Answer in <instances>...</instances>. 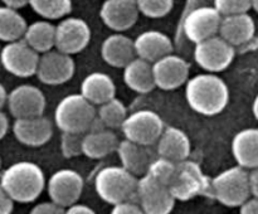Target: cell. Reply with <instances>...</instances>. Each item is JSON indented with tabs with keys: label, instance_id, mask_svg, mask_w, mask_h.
Masks as SVG:
<instances>
[{
	"label": "cell",
	"instance_id": "obj_43",
	"mask_svg": "<svg viewBox=\"0 0 258 214\" xmlns=\"http://www.w3.org/2000/svg\"><path fill=\"white\" fill-rule=\"evenodd\" d=\"M2 2L4 3V5L14 8V9H20V8L29 4V0H2Z\"/></svg>",
	"mask_w": 258,
	"mask_h": 214
},
{
	"label": "cell",
	"instance_id": "obj_38",
	"mask_svg": "<svg viewBox=\"0 0 258 214\" xmlns=\"http://www.w3.org/2000/svg\"><path fill=\"white\" fill-rule=\"evenodd\" d=\"M14 208V200L10 198L9 194L0 183V214H9Z\"/></svg>",
	"mask_w": 258,
	"mask_h": 214
},
{
	"label": "cell",
	"instance_id": "obj_34",
	"mask_svg": "<svg viewBox=\"0 0 258 214\" xmlns=\"http://www.w3.org/2000/svg\"><path fill=\"white\" fill-rule=\"evenodd\" d=\"M83 133L63 132L60 138V151L67 159L76 158L83 154Z\"/></svg>",
	"mask_w": 258,
	"mask_h": 214
},
{
	"label": "cell",
	"instance_id": "obj_32",
	"mask_svg": "<svg viewBox=\"0 0 258 214\" xmlns=\"http://www.w3.org/2000/svg\"><path fill=\"white\" fill-rule=\"evenodd\" d=\"M176 170V163L169 159L160 156L159 159H155L149 165L146 174L154 178L155 180L160 181V183L165 184V185H170L171 180L174 178V174Z\"/></svg>",
	"mask_w": 258,
	"mask_h": 214
},
{
	"label": "cell",
	"instance_id": "obj_28",
	"mask_svg": "<svg viewBox=\"0 0 258 214\" xmlns=\"http://www.w3.org/2000/svg\"><path fill=\"white\" fill-rule=\"evenodd\" d=\"M23 39L38 53H45L55 47V25L47 20H38L28 25Z\"/></svg>",
	"mask_w": 258,
	"mask_h": 214
},
{
	"label": "cell",
	"instance_id": "obj_33",
	"mask_svg": "<svg viewBox=\"0 0 258 214\" xmlns=\"http://www.w3.org/2000/svg\"><path fill=\"white\" fill-rule=\"evenodd\" d=\"M141 14L151 19L164 18L173 10L174 0H136Z\"/></svg>",
	"mask_w": 258,
	"mask_h": 214
},
{
	"label": "cell",
	"instance_id": "obj_9",
	"mask_svg": "<svg viewBox=\"0 0 258 214\" xmlns=\"http://www.w3.org/2000/svg\"><path fill=\"white\" fill-rule=\"evenodd\" d=\"M164 128V121L158 113L150 110H140L127 115L121 130L128 140L150 146L159 140Z\"/></svg>",
	"mask_w": 258,
	"mask_h": 214
},
{
	"label": "cell",
	"instance_id": "obj_8",
	"mask_svg": "<svg viewBox=\"0 0 258 214\" xmlns=\"http://www.w3.org/2000/svg\"><path fill=\"white\" fill-rule=\"evenodd\" d=\"M234 55H236L234 45L223 39L221 35H213L197 43L194 49L196 62L203 69L211 73L227 69L233 62Z\"/></svg>",
	"mask_w": 258,
	"mask_h": 214
},
{
	"label": "cell",
	"instance_id": "obj_40",
	"mask_svg": "<svg viewBox=\"0 0 258 214\" xmlns=\"http://www.w3.org/2000/svg\"><path fill=\"white\" fill-rule=\"evenodd\" d=\"M66 213L67 214H93L95 213V210H93L91 206L86 205V204H78L77 201H76V203H73L72 205L66 208Z\"/></svg>",
	"mask_w": 258,
	"mask_h": 214
},
{
	"label": "cell",
	"instance_id": "obj_47",
	"mask_svg": "<svg viewBox=\"0 0 258 214\" xmlns=\"http://www.w3.org/2000/svg\"><path fill=\"white\" fill-rule=\"evenodd\" d=\"M0 170H2V158H0Z\"/></svg>",
	"mask_w": 258,
	"mask_h": 214
},
{
	"label": "cell",
	"instance_id": "obj_31",
	"mask_svg": "<svg viewBox=\"0 0 258 214\" xmlns=\"http://www.w3.org/2000/svg\"><path fill=\"white\" fill-rule=\"evenodd\" d=\"M29 5L44 19H59L72 10V0H29Z\"/></svg>",
	"mask_w": 258,
	"mask_h": 214
},
{
	"label": "cell",
	"instance_id": "obj_30",
	"mask_svg": "<svg viewBox=\"0 0 258 214\" xmlns=\"http://www.w3.org/2000/svg\"><path fill=\"white\" fill-rule=\"evenodd\" d=\"M97 116L108 128H121L127 117V110L122 101L113 97L100 105Z\"/></svg>",
	"mask_w": 258,
	"mask_h": 214
},
{
	"label": "cell",
	"instance_id": "obj_12",
	"mask_svg": "<svg viewBox=\"0 0 258 214\" xmlns=\"http://www.w3.org/2000/svg\"><path fill=\"white\" fill-rule=\"evenodd\" d=\"M91 40V28L81 18H64L55 25V48L67 54L82 52Z\"/></svg>",
	"mask_w": 258,
	"mask_h": 214
},
{
	"label": "cell",
	"instance_id": "obj_25",
	"mask_svg": "<svg viewBox=\"0 0 258 214\" xmlns=\"http://www.w3.org/2000/svg\"><path fill=\"white\" fill-rule=\"evenodd\" d=\"M121 165L134 175H144L148 171L151 160V153L148 146L125 138L120 141L117 148Z\"/></svg>",
	"mask_w": 258,
	"mask_h": 214
},
{
	"label": "cell",
	"instance_id": "obj_45",
	"mask_svg": "<svg viewBox=\"0 0 258 214\" xmlns=\"http://www.w3.org/2000/svg\"><path fill=\"white\" fill-rule=\"evenodd\" d=\"M252 113H253V116L258 121V95L254 97L253 103H252Z\"/></svg>",
	"mask_w": 258,
	"mask_h": 214
},
{
	"label": "cell",
	"instance_id": "obj_24",
	"mask_svg": "<svg viewBox=\"0 0 258 214\" xmlns=\"http://www.w3.org/2000/svg\"><path fill=\"white\" fill-rule=\"evenodd\" d=\"M123 81L130 90L138 93H148L156 87L153 63L136 57L123 68Z\"/></svg>",
	"mask_w": 258,
	"mask_h": 214
},
{
	"label": "cell",
	"instance_id": "obj_17",
	"mask_svg": "<svg viewBox=\"0 0 258 214\" xmlns=\"http://www.w3.org/2000/svg\"><path fill=\"white\" fill-rule=\"evenodd\" d=\"M13 132L20 144L29 148H39L52 138L53 123L45 116L15 118Z\"/></svg>",
	"mask_w": 258,
	"mask_h": 214
},
{
	"label": "cell",
	"instance_id": "obj_36",
	"mask_svg": "<svg viewBox=\"0 0 258 214\" xmlns=\"http://www.w3.org/2000/svg\"><path fill=\"white\" fill-rule=\"evenodd\" d=\"M30 213L32 214H63L66 213V208L50 199V201H43V203L37 204V205L30 210Z\"/></svg>",
	"mask_w": 258,
	"mask_h": 214
},
{
	"label": "cell",
	"instance_id": "obj_7",
	"mask_svg": "<svg viewBox=\"0 0 258 214\" xmlns=\"http://www.w3.org/2000/svg\"><path fill=\"white\" fill-rule=\"evenodd\" d=\"M39 53L24 39L8 42L0 52V62L5 70L15 77L28 78L37 73Z\"/></svg>",
	"mask_w": 258,
	"mask_h": 214
},
{
	"label": "cell",
	"instance_id": "obj_21",
	"mask_svg": "<svg viewBox=\"0 0 258 214\" xmlns=\"http://www.w3.org/2000/svg\"><path fill=\"white\" fill-rule=\"evenodd\" d=\"M135 43L136 55L154 63L173 52V42L170 38L159 30H146L139 34Z\"/></svg>",
	"mask_w": 258,
	"mask_h": 214
},
{
	"label": "cell",
	"instance_id": "obj_15",
	"mask_svg": "<svg viewBox=\"0 0 258 214\" xmlns=\"http://www.w3.org/2000/svg\"><path fill=\"white\" fill-rule=\"evenodd\" d=\"M7 105L15 118L34 117L44 112L45 96L35 86L20 85L8 95Z\"/></svg>",
	"mask_w": 258,
	"mask_h": 214
},
{
	"label": "cell",
	"instance_id": "obj_46",
	"mask_svg": "<svg viewBox=\"0 0 258 214\" xmlns=\"http://www.w3.org/2000/svg\"><path fill=\"white\" fill-rule=\"evenodd\" d=\"M252 9H254L258 13V0H252Z\"/></svg>",
	"mask_w": 258,
	"mask_h": 214
},
{
	"label": "cell",
	"instance_id": "obj_1",
	"mask_svg": "<svg viewBox=\"0 0 258 214\" xmlns=\"http://www.w3.org/2000/svg\"><path fill=\"white\" fill-rule=\"evenodd\" d=\"M185 98L191 110L204 116H214L227 107L229 90L214 73H202L186 81Z\"/></svg>",
	"mask_w": 258,
	"mask_h": 214
},
{
	"label": "cell",
	"instance_id": "obj_3",
	"mask_svg": "<svg viewBox=\"0 0 258 214\" xmlns=\"http://www.w3.org/2000/svg\"><path fill=\"white\" fill-rule=\"evenodd\" d=\"M97 116L95 105L82 93H72L58 102L54 111V122L62 132L85 133L90 130Z\"/></svg>",
	"mask_w": 258,
	"mask_h": 214
},
{
	"label": "cell",
	"instance_id": "obj_44",
	"mask_svg": "<svg viewBox=\"0 0 258 214\" xmlns=\"http://www.w3.org/2000/svg\"><path fill=\"white\" fill-rule=\"evenodd\" d=\"M8 101V93H7V90H5L4 86L0 83V110H2L3 107H4V105L7 103Z\"/></svg>",
	"mask_w": 258,
	"mask_h": 214
},
{
	"label": "cell",
	"instance_id": "obj_16",
	"mask_svg": "<svg viewBox=\"0 0 258 214\" xmlns=\"http://www.w3.org/2000/svg\"><path fill=\"white\" fill-rule=\"evenodd\" d=\"M153 69L156 87L171 91L179 88L188 81L190 65L184 58L170 53L154 62Z\"/></svg>",
	"mask_w": 258,
	"mask_h": 214
},
{
	"label": "cell",
	"instance_id": "obj_4",
	"mask_svg": "<svg viewBox=\"0 0 258 214\" xmlns=\"http://www.w3.org/2000/svg\"><path fill=\"white\" fill-rule=\"evenodd\" d=\"M139 179L121 166H106L95 178V190L103 201L108 204L120 203L136 196Z\"/></svg>",
	"mask_w": 258,
	"mask_h": 214
},
{
	"label": "cell",
	"instance_id": "obj_11",
	"mask_svg": "<svg viewBox=\"0 0 258 214\" xmlns=\"http://www.w3.org/2000/svg\"><path fill=\"white\" fill-rule=\"evenodd\" d=\"M76 64L71 54L60 50H48L42 53L35 76L48 86H59L68 82L75 75Z\"/></svg>",
	"mask_w": 258,
	"mask_h": 214
},
{
	"label": "cell",
	"instance_id": "obj_29",
	"mask_svg": "<svg viewBox=\"0 0 258 214\" xmlns=\"http://www.w3.org/2000/svg\"><path fill=\"white\" fill-rule=\"evenodd\" d=\"M27 22L18 9L4 5L0 7V40L13 42L22 39L27 30Z\"/></svg>",
	"mask_w": 258,
	"mask_h": 214
},
{
	"label": "cell",
	"instance_id": "obj_26",
	"mask_svg": "<svg viewBox=\"0 0 258 214\" xmlns=\"http://www.w3.org/2000/svg\"><path fill=\"white\" fill-rule=\"evenodd\" d=\"M81 93L93 105H102L116 96V86L112 78L102 72L86 76L81 85Z\"/></svg>",
	"mask_w": 258,
	"mask_h": 214
},
{
	"label": "cell",
	"instance_id": "obj_2",
	"mask_svg": "<svg viewBox=\"0 0 258 214\" xmlns=\"http://www.w3.org/2000/svg\"><path fill=\"white\" fill-rule=\"evenodd\" d=\"M0 183L18 203L34 201L45 188L42 168L32 161H18L0 174Z\"/></svg>",
	"mask_w": 258,
	"mask_h": 214
},
{
	"label": "cell",
	"instance_id": "obj_22",
	"mask_svg": "<svg viewBox=\"0 0 258 214\" xmlns=\"http://www.w3.org/2000/svg\"><path fill=\"white\" fill-rule=\"evenodd\" d=\"M190 149L191 144L188 135L183 130L174 126H168L164 128L158 140L159 156H163L175 163L186 160L190 155Z\"/></svg>",
	"mask_w": 258,
	"mask_h": 214
},
{
	"label": "cell",
	"instance_id": "obj_5",
	"mask_svg": "<svg viewBox=\"0 0 258 214\" xmlns=\"http://www.w3.org/2000/svg\"><path fill=\"white\" fill-rule=\"evenodd\" d=\"M211 195L229 208L241 206L251 196L249 173L241 165L226 169L212 179Z\"/></svg>",
	"mask_w": 258,
	"mask_h": 214
},
{
	"label": "cell",
	"instance_id": "obj_27",
	"mask_svg": "<svg viewBox=\"0 0 258 214\" xmlns=\"http://www.w3.org/2000/svg\"><path fill=\"white\" fill-rule=\"evenodd\" d=\"M117 136L112 128H102L98 131H87L83 136V155L90 159H102L117 151Z\"/></svg>",
	"mask_w": 258,
	"mask_h": 214
},
{
	"label": "cell",
	"instance_id": "obj_18",
	"mask_svg": "<svg viewBox=\"0 0 258 214\" xmlns=\"http://www.w3.org/2000/svg\"><path fill=\"white\" fill-rule=\"evenodd\" d=\"M139 14L136 0H105L100 10L102 22L115 32H123L134 27Z\"/></svg>",
	"mask_w": 258,
	"mask_h": 214
},
{
	"label": "cell",
	"instance_id": "obj_19",
	"mask_svg": "<svg viewBox=\"0 0 258 214\" xmlns=\"http://www.w3.org/2000/svg\"><path fill=\"white\" fill-rule=\"evenodd\" d=\"M256 33V23L248 13L224 15L222 18L219 35L232 45L248 43Z\"/></svg>",
	"mask_w": 258,
	"mask_h": 214
},
{
	"label": "cell",
	"instance_id": "obj_10",
	"mask_svg": "<svg viewBox=\"0 0 258 214\" xmlns=\"http://www.w3.org/2000/svg\"><path fill=\"white\" fill-rule=\"evenodd\" d=\"M136 196L146 214L170 213L176 200L168 185L155 180L149 174H144L139 179Z\"/></svg>",
	"mask_w": 258,
	"mask_h": 214
},
{
	"label": "cell",
	"instance_id": "obj_6",
	"mask_svg": "<svg viewBox=\"0 0 258 214\" xmlns=\"http://www.w3.org/2000/svg\"><path fill=\"white\" fill-rule=\"evenodd\" d=\"M176 200L186 201L198 195H211V180L196 161L183 160L176 163V170L170 185Z\"/></svg>",
	"mask_w": 258,
	"mask_h": 214
},
{
	"label": "cell",
	"instance_id": "obj_41",
	"mask_svg": "<svg viewBox=\"0 0 258 214\" xmlns=\"http://www.w3.org/2000/svg\"><path fill=\"white\" fill-rule=\"evenodd\" d=\"M249 188H251V195L258 196V168L251 169L249 171Z\"/></svg>",
	"mask_w": 258,
	"mask_h": 214
},
{
	"label": "cell",
	"instance_id": "obj_42",
	"mask_svg": "<svg viewBox=\"0 0 258 214\" xmlns=\"http://www.w3.org/2000/svg\"><path fill=\"white\" fill-rule=\"evenodd\" d=\"M8 130H9V120H8L7 115L0 110V140L7 135Z\"/></svg>",
	"mask_w": 258,
	"mask_h": 214
},
{
	"label": "cell",
	"instance_id": "obj_35",
	"mask_svg": "<svg viewBox=\"0 0 258 214\" xmlns=\"http://www.w3.org/2000/svg\"><path fill=\"white\" fill-rule=\"evenodd\" d=\"M214 7L223 17L248 13L252 8V0H214Z\"/></svg>",
	"mask_w": 258,
	"mask_h": 214
},
{
	"label": "cell",
	"instance_id": "obj_23",
	"mask_svg": "<svg viewBox=\"0 0 258 214\" xmlns=\"http://www.w3.org/2000/svg\"><path fill=\"white\" fill-rule=\"evenodd\" d=\"M237 164L246 169L258 168V128H243L234 135L231 144Z\"/></svg>",
	"mask_w": 258,
	"mask_h": 214
},
{
	"label": "cell",
	"instance_id": "obj_39",
	"mask_svg": "<svg viewBox=\"0 0 258 214\" xmlns=\"http://www.w3.org/2000/svg\"><path fill=\"white\" fill-rule=\"evenodd\" d=\"M239 211L242 214H258V196L252 195L249 196L241 206H239Z\"/></svg>",
	"mask_w": 258,
	"mask_h": 214
},
{
	"label": "cell",
	"instance_id": "obj_14",
	"mask_svg": "<svg viewBox=\"0 0 258 214\" xmlns=\"http://www.w3.org/2000/svg\"><path fill=\"white\" fill-rule=\"evenodd\" d=\"M222 18L223 15L216 9V7L196 8L184 20V34L190 42L197 44L219 33Z\"/></svg>",
	"mask_w": 258,
	"mask_h": 214
},
{
	"label": "cell",
	"instance_id": "obj_20",
	"mask_svg": "<svg viewBox=\"0 0 258 214\" xmlns=\"http://www.w3.org/2000/svg\"><path fill=\"white\" fill-rule=\"evenodd\" d=\"M101 55L107 64L115 68H125L134 58L138 57L134 40L121 33L110 35L103 40Z\"/></svg>",
	"mask_w": 258,
	"mask_h": 214
},
{
	"label": "cell",
	"instance_id": "obj_37",
	"mask_svg": "<svg viewBox=\"0 0 258 214\" xmlns=\"http://www.w3.org/2000/svg\"><path fill=\"white\" fill-rule=\"evenodd\" d=\"M112 214H140L144 213L143 208H141L140 204L134 203L131 199L127 200H122L120 203L113 204V208L111 210Z\"/></svg>",
	"mask_w": 258,
	"mask_h": 214
},
{
	"label": "cell",
	"instance_id": "obj_13",
	"mask_svg": "<svg viewBox=\"0 0 258 214\" xmlns=\"http://www.w3.org/2000/svg\"><path fill=\"white\" fill-rule=\"evenodd\" d=\"M83 186L85 181L80 173L72 169H60L49 178L47 190L52 200L67 208L80 199Z\"/></svg>",
	"mask_w": 258,
	"mask_h": 214
}]
</instances>
